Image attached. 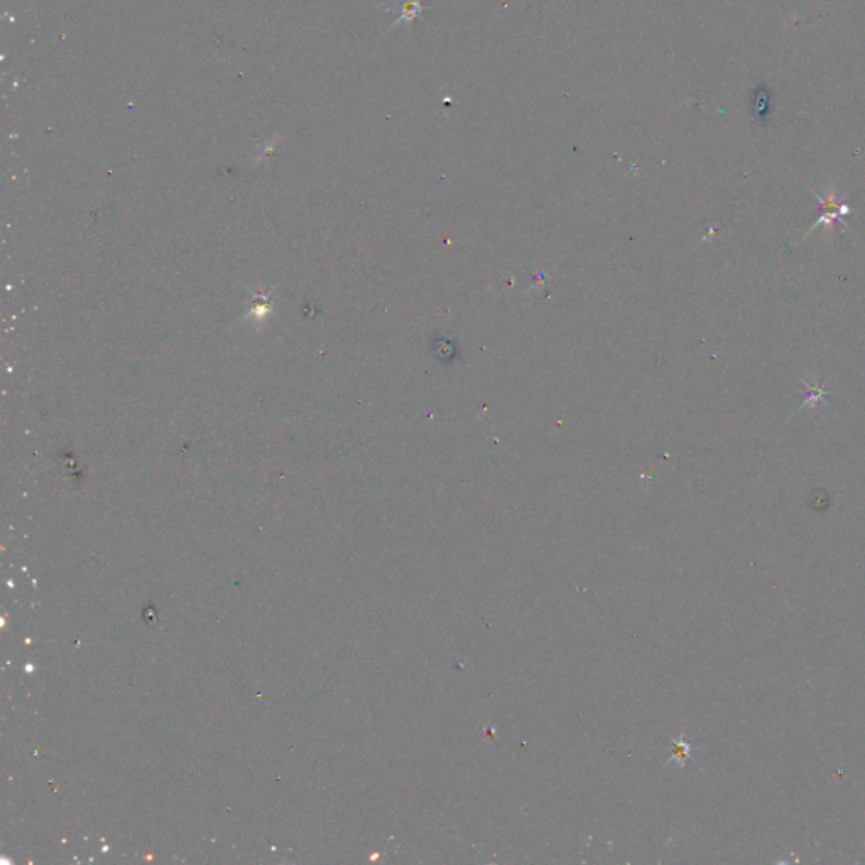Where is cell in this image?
Segmentation results:
<instances>
[{"label": "cell", "instance_id": "cell-1", "mask_svg": "<svg viewBox=\"0 0 865 865\" xmlns=\"http://www.w3.org/2000/svg\"><path fill=\"white\" fill-rule=\"evenodd\" d=\"M674 747H676V751H674V757L673 759H678L683 764V762H685V759L688 757V754H690V744L686 742V740L680 739V740H674Z\"/></svg>", "mask_w": 865, "mask_h": 865}, {"label": "cell", "instance_id": "cell-2", "mask_svg": "<svg viewBox=\"0 0 865 865\" xmlns=\"http://www.w3.org/2000/svg\"><path fill=\"white\" fill-rule=\"evenodd\" d=\"M806 387H808V389L812 391V397H813L812 399V406L813 407H816V402H823V391H821V387L818 386V384H814L813 380H812V382H810V384H806Z\"/></svg>", "mask_w": 865, "mask_h": 865}]
</instances>
